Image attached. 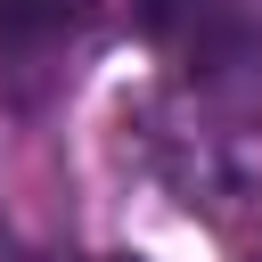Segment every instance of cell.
<instances>
[{"mask_svg":"<svg viewBox=\"0 0 262 262\" xmlns=\"http://www.w3.org/2000/svg\"><path fill=\"white\" fill-rule=\"evenodd\" d=\"M147 33L196 82H262V0H147Z\"/></svg>","mask_w":262,"mask_h":262,"instance_id":"1","label":"cell"},{"mask_svg":"<svg viewBox=\"0 0 262 262\" xmlns=\"http://www.w3.org/2000/svg\"><path fill=\"white\" fill-rule=\"evenodd\" d=\"M98 0H0V41H57L90 16Z\"/></svg>","mask_w":262,"mask_h":262,"instance_id":"2","label":"cell"}]
</instances>
